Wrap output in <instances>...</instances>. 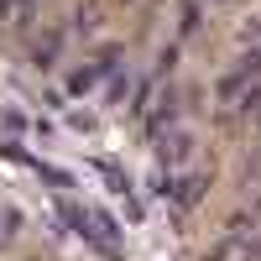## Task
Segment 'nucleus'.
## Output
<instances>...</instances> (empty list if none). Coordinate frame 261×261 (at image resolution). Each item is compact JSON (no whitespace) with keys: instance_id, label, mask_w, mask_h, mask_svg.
Wrapping results in <instances>:
<instances>
[{"instance_id":"1","label":"nucleus","mask_w":261,"mask_h":261,"mask_svg":"<svg viewBox=\"0 0 261 261\" xmlns=\"http://www.w3.org/2000/svg\"><path fill=\"white\" fill-rule=\"evenodd\" d=\"M162 188H167L172 199H178V204L188 209V204H199V199H204V188H209V172H188V178H167Z\"/></svg>"},{"instance_id":"2","label":"nucleus","mask_w":261,"mask_h":261,"mask_svg":"<svg viewBox=\"0 0 261 261\" xmlns=\"http://www.w3.org/2000/svg\"><path fill=\"white\" fill-rule=\"evenodd\" d=\"M188 151H193V136H183V130H178L172 141H162V162H167V167H178Z\"/></svg>"},{"instance_id":"3","label":"nucleus","mask_w":261,"mask_h":261,"mask_svg":"<svg viewBox=\"0 0 261 261\" xmlns=\"http://www.w3.org/2000/svg\"><path fill=\"white\" fill-rule=\"evenodd\" d=\"M172 115H178V99H172V94H162V105H157V115L146 120V130H151V136H162V125H167Z\"/></svg>"},{"instance_id":"4","label":"nucleus","mask_w":261,"mask_h":261,"mask_svg":"<svg viewBox=\"0 0 261 261\" xmlns=\"http://www.w3.org/2000/svg\"><path fill=\"white\" fill-rule=\"evenodd\" d=\"M32 58L42 63V68H47V63L58 58V32H47V37H42V42H37V53H32Z\"/></svg>"},{"instance_id":"5","label":"nucleus","mask_w":261,"mask_h":261,"mask_svg":"<svg viewBox=\"0 0 261 261\" xmlns=\"http://www.w3.org/2000/svg\"><path fill=\"white\" fill-rule=\"evenodd\" d=\"M89 84H94V68H84V73H73V79H68V89L79 94V89H89Z\"/></svg>"}]
</instances>
